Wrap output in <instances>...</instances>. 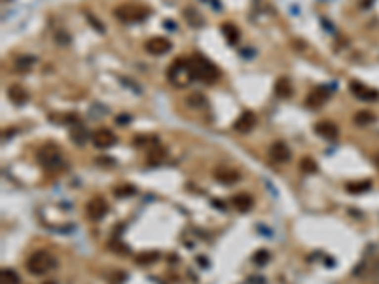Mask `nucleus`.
I'll list each match as a JSON object with an SVG mask.
<instances>
[{"label": "nucleus", "instance_id": "nucleus-1", "mask_svg": "<svg viewBox=\"0 0 379 284\" xmlns=\"http://www.w3.org/2000/svg\"><path fill=\"white\" fill-rule=\"evenodd\" d=\"M186 74H188V81H207V83H214L220 78V70L209 59L203 55H192L190 59H186Z\"/></svg>", "mask_w": 379, "mask_h": 284}, {"label": "nucleus", "instance_id": "nucleus-2", "mask_svg": "<svg viewBox=\"0 0 379 284\" xmlns=\"http://www.w3.org/2000/svg\"><path fill=\"white\" fill-rule=\"evenodd\" d=\"M55 265H57V263H55V258H53L49 252L38 250V252H35V254L27 260V271L31 273V275H35V277H42V275L51 271Z\"/></svg>", "mask_w": 379, "mask_h": 284}, {"label": "nucleus", "instance_id": "nucleus-3", "mask_svg": "<svg viewBox=\"0 0 379 284\" xmlns=\"http://www.w3.org/2000/svg\"><path fill=\"white\" fill-rule=\"evenodd\" d=\"M114 15L124 23H138L148 17L150 10L138 4H122L114 10Z\"/></svg>", "mask_w": 379, "mask_h": 284}, {"label": "nucleus", "instance_id": "nucleus-4", "mask_svg": "<svg viewBox=\"0 0 379 284\" xmlns=\"http://www.w3.org/2000/svg\"><path fill=\"white\" fill-rule=\"evenodd\" d=\"M38 161L40 165L47 170H57L59 167H63V156L55 146H44L38 154Z\"/></svg>", "mask_w": 379, "mask_h": 284}, {"label": "nucleus", "instance_id": "nucleus-5", "mask_svg": "<svg viewBox=\"0 0 379 284\" xmlns=\"http://www.w3.org/2000/svg\"><path fill=\"white\" fill-rule=\"evenodd\" d=\"M349 91L355 95L356 99H360V101L370 102V101H378L379 99V91L372 89V87H368L362 81H356V80H353V81L349 83Z\"/></svg>", "mask_w": 379, "mask_h": 284}, {"label": "nucleus", "instance_id": "nucleus-6", "mask_svg": "<svg viewBox=\"0 0 379 284\" xmlns=\"http://www.w3.org/2000/svg\"><path fill=\"white\" fill-rule=\"evenodd\" d=\"M106 212H108V203L104 201L103 197H95V199H91L89 203L85 204V214H87L89 220H95V222L103 220Z\"/></svg>", "mask_w": 379, "mask_h": 284}, {"label": "nucleus", "instance_id": "nucleus-7", "mask_svg": "<svg viewBox=\"0 0 379 284\" xmlns=\"http://www.w3.org/2000/svg\"><path fill=\"white\" fill-rule=\"evenodd\" d=\"M171 40L163 38V36H154L146 42V51L150 55H165L167 51H171Z\"/></svg>", "mask_w": 379, "mask_h": 284}, {"label": "nucleus", "instance_id": "nucleus-8", "mask_svg": "<svg viewBox=\"0 0 379 284\" xmlns=\"http://www.w3.org/2000/svg\"><path fill=\"white\" fill-rule=\"evenodd\" d=\"M328 97H330V91L326 89L324 85H317L315 89L309 91V95L305 99V104L309 108H321L322 104L328 101Z\"/></svg>", "mask_w": 379, "mask_h": 284}, {"label": "nucleus", "instance_id": "nucleus-9", "mask_svg": "<svg viewBox=\"0 0 379 284\" xmlns=\"http://www.w3.org/2000/svg\"><path fill=\"white\" fill-rule=\"evenodd\" d=\"M269 158L273 159L275 163H287V161H290V158H292V152H290V148H288L285 142L277 140V142H273V144L269 146Z\"/></svg>", "mask_w": 379, "mask_h": 284}, {"label": "nucleus", "instance_id": "nucleus-10", "mask_svg": "<svg viewBox=\"0 0 379 284\" xmlns=\"http://www.w3.org/2000/svg\"><path fill=\"white\" fill-rule=\"evenodd\" d=\"M91 140L93 144L97 148H110L116 144V135L110 131V129H99V131H95L91 135Z\"/></svg>", "mask_w": 379, "mask_h": 284}, {"label": "nucleus", "instance_id": "nucleus-11", "mask_svg": "<svg viewBox=\"0 0 379 284\" xmlns=\"http://www.w3.org/2000/svg\"><path fill=\"white\" fill-rule=\"evenodd\" d=\"M254 125H256V114L251 112V110H247V112H243L241 116L235 120L233 129H235L237 133H249Z\"/></svg>", "mask_w": 379, "mask_h": 284}, {"label": "nucleus", "instance_id": "nucleus-12", "mask_svg": "<svg viewBox=\"0 0 379 284\" xmlns=\"http://www.w3.org/2000/svg\"><path fill=\"white\" fill-rule=\"evenodd\" d=\"M315 133L326 140H336L339 136V129L334 122H319L315 125Z\"/></svg>", "mask_w": 379, "mask_h": 284}, {"label": "nucleus", "instance_id": "nucleus-13", "mask_svg": "<svg viewBox=\"0 0 379 284\" xmlns=\"http://www.w3.org/2000/svg\"><path fill=\"white\" fill-rule=\"evenodd\" d=\"M231 203L235 206V210L239 212H249L253 208V197L249 193H237L231 197Z\"/></svg>", "mask_w": 379, "mask_h": 284}, {"label": "nucleus", "instance_id": "nucleus-14", "mask_svg": "<svg viewBox=\"0 0 379 284\" xmlns=\"http://www.w3.org/2000/svg\"><path fill=\"white\" fill-rule=\"evenodd\" d=\"M70 138L78 144V146H82L85 140H87V136H89V133H87V127H84L82 123H78V122H74V123L70 125Z\"/></svg>", "mask_w": 379, "mask_h": 284}, {"label": "nucleus", "instance_id": "nucleus-15", "mask_svg": "<svg viewBox=\"0 0 379 284\" xmlns=\"http://www.w3.org/2000/svg\"><path fill=\"white\" fill-rule=\"evenodd\" d=\"M275 93L277 97H281V99H290L292 97V93H294V87H292V81L288 78H279L275 81Z\"/></svg>", "mask_w": 379, "mask_h": 284}, {"label": "nucleus", "instance_id": "nucleus-16", "mask_svg": "<svg viewBox=\"0 0 379 284\" xmlns=\"http://www.w3.org/2000/svg\"><path fill=\"white\" fill-rule=\"evenodd\" d=\"M8 97H10V101L13 104H17V106H21L27 102V91L21 87V85H10L8 87Z\"/></svg>", "mask_w": 379, "mask_h": 284}, {"label": "nucleus", "instance_id": "nucleus-17", "mask_svg": "<svg viewBox=\"0 0 379 284\" xmlns=\"http://www.w3.org/2000/svg\"><path fill=\"white\" fill-rule=\"evenodd\" d=\"M214 178L222 184H235L239 180V172L237 170H228V169H220L214 172Z\"/></svg>", "mask_w": 379, "mask_h": 284}, {"label": "nucleus", "instance_id": "nucleus-18", "mask_svg": "<svg viewBox=\"0 0 379 284\" xmlns=\"http://www.w3.org/2000/svg\"><path fill=\"white\" fill-rule=\"evenodd\" d=\"M222 33H224L226 40H228L230 44H237V42H239V31H237V27H235V25H231V23H224V25H222Z\"/></svg>", "mask_w": 379, "mask_h": 284}, {"label": "nucleus", "instance_id": "nucleus-19", "mask_svg": "<svg viewBox=\"0 0 379 284\" xmlns=\"http://www.w3.org/2000/svg\"><path fill=\"white\" fill-rule=\"evenodd\" d=\"M372 188V182L370 180H362V182H349L347 186H345V190L349 193H362V192H368Z\"/></svg>", "mask_w": 379, "mask_h": 284}, {"label": "nucleus", "instance_id": "nucleus-20", "mask_svg": "<svg viewBox=\"0 0 379 284\" xmlns=\"http://www.w3.org/2000/svg\"><path fill=\"white\" fill-rule=\"evenodd\" d=\"M160 260V254L158 252H144V254H138L135 261H137L138 265H152V263H156V261Z\"/></svg>", "mask_w": 379, "mask_h": 284}, {"label": "nucleus", "instance_id": "nucleus-21", "mask_svg": "<svg viewBox=\"0 0 379 284\" xmlns=\"http://www.w3.org/2000/svg\"><path fill=\"white\" fill-rule=\"evenodd\" d=\"M376 120V116L372 112H368V110H360V112H356V116H355V123L356 125H368V123H372Z\"/></svg>", "mask_w": 379, "mask_h": 284}, {"label": "nucleus", "instance_id": "nucleus-22", "mask_svg": "<svg viewBox=\"0 0 379 284\" xmlns=\"http://www.w3.org/2000/svg\"><path fill=\"white\" fill-rule=\"evenodd\" d=\"M269 258H271V254H269L265 248L256 250V252L253 254V261L256 263V265H265V263L269 261Z\"/></svg>", "mask_w": 379, "mask_h": 284}, {"label": "nucleus", "instance_id": "nucleus-23", "mask_svg": "<svg viewBox=\"0 0 379 284\" xmlns=\"http://www.w3.org/2000/svg\"><path fill=\"white\" fill-rule=\"evenodd\" d=\"M299 169H301V172H307V174H311V172H315V170H317V163H315L309 156H305V158H301V161H299Z\"/></svg>", "mask_w": 379, "mask_h": 284}, {"label": "nucleus", "instance_id": "nucleus-24", "mask_svg": "<svg viewBox=\"0 0 379 284\" xmlns=\"http://www.w3.org/2000/svg\"><path fill=\"white\" fill-rule=\"evenodd\" d=\"M2 284H19V275L12 269H2Z\"/></svg>", "mask_w": 379, "mask_h": 284}, {"label": "nucleus", "instance_id": "nucleus-25", "mask_svg": "<svg viewBox=\"0 0 379 284\" xmlns=\"http://www.w3.org/2000/svg\"><path fill=\"white\" fill-rule=\"evenodd\" d=\"M137 192L133 186H120V188H116L114 190V195L116 197H129V195H133V193Z\"/></svg>", "mask_w": 379, "mask_h": 284}, {"label": "nucleus", "instance_id": "nucleus-26", "mask_svg": "<svg viewBox=\"0 0 379 284\" xmlns=\"http://www.w3.org/2000/svg\"><path fill=\"white\" fill-rule=\"evenodd\" d=\"M188 104H190V106H201V104H205V99H203L201 93H194V95H190Z\"/></svg>", "mask_w": 379, "mask_h": 284}, {"label": "nucleus", "instance_id": "nucleus-27", "mask_svg": "<svg viewBox=\"0 0 379 284\" xmlns=\"http://www.w3.org/2000/svg\"><path fill=\"white\" fill-rule=\"evenodd\" d=\"M87 19H89V23H91V25L95 27V29H97V31H99V33H104V27H103V25H101L99 21H97L95 17H93L91 13H87Z\"/></svg>", "mask_w": 379, "mask_h": 284}, {"label": "nucleus", "instance_id": "nucleus-28", "mask_svg": "<svg viewBox=\"0 0 379 284\" xmlns=\"http://www.w3.org/2000/svg\"><path fill=\"white\" fill-rule=\"evenodd\" d=\"M212 206H214V208H220V210H224V208H226L224 201H218V199H212Z\"/></svg>", "mask_w": 379, "mask_h": 284}, {"label": "nucleus", "instance_id": "nucleus-29", "mask_svg": "<svg viewBox=\"0 0 379 284\" xmlns=\"http://www.w3.org/2000/svg\"><path fill=\"white\" fill-rule=\"evenodd\" d=\"M197 261H199V265H201V267H207V265H209L207 258H201V256H199V258H197Z\"/></svg>", "mask_w": 379, "mask_h": 284}, {"label": "nucleus", "instance_id": "nucleus-30", "mask_svg": "<svg viewBox=\"0 0 379 284\" xmlns=\"http://www.w3.org/2000/svg\"><path fill=\"white\" fill-rule=\"evenodd\" d=\"M118 122H120V123H124V122H131V118H129V116H120V118H118Z\"/></svg>", "mask_w": 379, "mask_h": 284}, {"label": "nucleus", "instance_id": "nucleus-31", "mask_svg": "<svg viewBox=\"0 0 379 284\" xmlns=\"http://www.w3.org/2000/svg\"><path fill=\"white\" fill-rule=\"evenodd\" d=\"M374 161H376V167H378V169H379V154H378V156H376V158H374Z\"/></svg>", "mask_w": 379, "mask_h": 284}]
</instances>
